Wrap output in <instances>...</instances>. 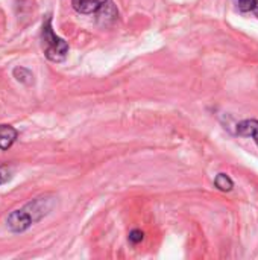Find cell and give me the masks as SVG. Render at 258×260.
Returning <instances> with one entry per match:
<instances>
[{"mask_svg":"<svg viewBox=\"0 0 258 260\" xmlns=\"http://www.w3.org/2000/svg\"><path fill=\"white\" fill-rule=\"evenodd\" d=\"M53 206H55V197L52 195L38 197L30 203H27L26 206H23L21 209L11 212L6 218V227L12 233H24L33 224H36L44 216H47L52 212Z\"/></svg>","mask_w":258,"mask_h":260,"instance_id":"cell-1","label":"cell"},{"mask_svg":"<svg viewBox=\"0 0 258 260\" xmlns=\"http://www.w3.org/2000/svg\"><path fill=\"white\" fill-rule=\"evenodd\" d=\"M41 41L44 47V55L52 62H61L68 55V43L53 32L52 15H47L41 27Z\"/></svg>","mask_w":258,"mask_h":260,"instance_id":"cell-2","label":"cell"},{"mask_svg":"<svg viewBox=\"0 0 258 260\" xmlns=\"http://www.w3.org/2000/svg\"><path fill=\"white\" fill-rule=\"evenodd\" d=\"M120 17V12H119V8L117 5L113 2V0H106L100 9L96 12V21L102 26V27H108V26H113Z\"/></svg>","mask_w":258,"mask_h":260,"instance_id":"cell-3","label":"cell"},{"mask_svg":"<svg viewBox=\"0 0 258 260\" xmlns=\"http://www.w3.org/2000/svg\"><path fill=\"white\" fill-rule=\"evenodd\" d=\"M236 134L240 137H249L258 146V119H243L236 125Z\"/></svg>","mask_w":258,"mask_h":260,"instance_id":"cell-4","label":"cell"},{"mask_svg":"<svg viewBox=\"0 0 258 260\" xmlns=\"http://www.w3.org/2000/svg\"><path fill=\"white\" fill-rule=\"evenodd\" d=\"M106 0H71L73 9L79 14H96Z\"/></svg>","mask_w":258,"mask_h":260,"instance_id":"cell-5","label":"cell"},{"mask_svg":"<svg viewBox=\"0 0 258 260\" xmlns=\"http://www.w3.org/2000/svg\"><path fill=\"white\" fill-rule=\"evenodd\" d=\"M18 131L11 125H0V149L8 151L17 140Z\"/></svg>","mask_w":258,"mask_h":260,"instance_id":"cell-6","label":"cell"},{"mask_svg":"<svg viewBox=\"0 0 258 260\" xmlns=\"http://www.w3.org/2000/svg\"><path fill=\"white\" fill-rule=\"evenodd\" d=\"M214 186L220 192H231L234 189V181L228 174L220 172L214 177Z\"/></svg>","mask_w":258,"mask_h":260,"instance_id":"cell-7","label":"cell"},{"mask_svg":"<svg viewBox=\"0 0 258 260\" xmlns=\"http://www.w3.org/2000/svg\"><path fill=\"white\" fill-rule=\"evenodd\" d=\"M12 75H14V78H15L20 84H24V85L33 84V73H32L29 69H26V67H21V66L15 67V69L12 70Z\"/></svg>","mask_w":258,"mask_h":260,"instance_id":"cell-8","label":"cell"},{"mask_svg":"<svg viewBox=\"0 0 258 260\" xmlns=\"http://www.w3.org/2000/svg\"><path fill=\"white\" fill-rule=\"evenodd\" d=\"M237 9L242 14H254L258 18V0H237Z\"/></svg>","mask_w":258,"mask_h":260,"instance_id":"cell-9","label":"cell"},{"mask_svg":"<svg viewBox=\"0 0 258 260\" xmlns=\"http://www.w3.org/2000/svg\"><path fill=\"white\" fill-rule=\"evenodd\" d=\"M128 239H129V242H131L132 245H138L140 242H143V239H144V233H143L141 230L135 229V230H132V232L129 233Z\"/></svg>","mask_w":258,"mask_h":260,"instance_id":"cell-10","label":"cell"},{"mask_svg":"<svg viewBox=\"0 0 258 260\" xmlns=\"http://www.w3.org/2000/svg\"><path fill=\"white\" fill-rule=\"evenodd\" d=\"M12 178V169L8 166H0V186L6 184Z\"/></svg>","mask_w":258,"mask_h":260,"instance_id":"cell-11","label":"cell"}]
</instances>
